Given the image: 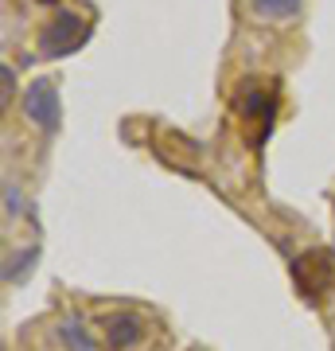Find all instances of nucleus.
<instances>
[{"label": "nucleus", "instance_id": "nucleus-9", "mask_svg": "<svg viewBox=\"0 0 335 351\" xmlns=\"http://www.w3.org/2000/svg\"><path fill=\"white\" fill-rule=\"evenodd\" d=\"M39 4H59V0H39Z\"/></svg>", "mask_w": 335, "mask_h": 351}, {"label": "nucleus", "instance_id": "nucleus-3", "mask_svg": "<svg viewBox=\"0 0 335 351\" xmlns=\"http://www.w3.org/2000/svg\"><path fill=\"white\" fill-rule=\"evenodd\" d=\"M101 336H106L110 351H129L137 348L140 336H145V320L137 313H110L101 320Z\"/></svg>", "mask_w": 335, "mask_h": 351}, {"label": "nucleus", "instance_id": "nucleus-1", "mask_svg": "<svg viewBox=\"0 0 335 351\" xmlns=\"http://www.w3.org/2000/svg\"><path fill=\"white\" fill-rule=\"evenodd\" d=\"M86 39H90L86 16H78V12H59L47 27H43V32H39V51H43L47 59H62V55L78 51L82 43H86Z\"/></svg>", "mask_w": 335, "mask_h": 351}, {"label": "nucleus", "instance_id": "nucleus-5", "mask_svg": "<svg viewBox=\"0 0 335 351\" xmlns=\"http://www.w3.org/2000/svg\"><path fill=\"white\" fill-rule=\"evenodd\" d=\"M59 336H62V343H66L71 351H94V339L86 336V328H82V320H75V316H71V320H62V324H59Z\"/></svg>", "mask_w": 335, "mask_h": 351}, {"label": "nucleus", "instance_id": "nucleus-6", "mask_svg": "<svg viewBox=\"0 0 335 351\" xmlns=\"http://www.w3.org/2000/svg\"><path fill=\"white\" fill-rule=\"evenodd\" d=\"M39 262V246H27L20 250V258H8V269H4V281H24L32 274V265Z\"/></svg>", "mask_w": 335, "mask_h": 351}, {"label": "nucleus", "instance_id": "nucleus-4", "mask_svg": "<svg viewBox=\"0 0 335 351\" xmlns=\"http://www.w3.org/2000/svg\"><path fill=\"white\" fill-rule=\"evenodd\" d=\"M300 4L304 0H249V12L258 20H265V24H285V20H293L300 12Z\"/></svg>", "mask_w": 335, "mask_h": 351}, {"label": "nucleus", "instance_id": "nucleus-8", "mask_svg": "<svg viewBox=\"0 0 335 351\" xmlns=\"http://www.w3.org/2000/svg\"><path fill=\"white\" fill-rule=\"evenodd\" d=\"M0 78H4V101H12V66H0Z\"/></svg>", "mask_w": 335, "mask_h": 351}, {"label": "nucleus", "instance_id": "nucleus-7", "mask_svg": "<svg viewBox=\"0 0 335 351\" xmlns=\"http://www.w3.org/2000/svg\"><path fill=\"white\" fill-rule=\"evenodd\" d=\"M4 203H8V207H4L8 215H20V211H24V199H20V191H16L12 184H4Z\"/></svg>", "mask_w": 335, "mask_h": 351}, {"label": "nucleus", "instance_id": "nucleus-2", "mask_svg": "<svg viewBox=\"0 0 335 351\" xmlns=\"http://www.w3.org/2000/svg\"><path fill=\"white\" fill-rule=\"evenodd\" d=\"M24 113L32 125H39L43 133H55L62 121V106H59V90L51 78H36L24 94Z\"/></svg>", "mask_w": 335, "mask_h": 351}]
</instances>
